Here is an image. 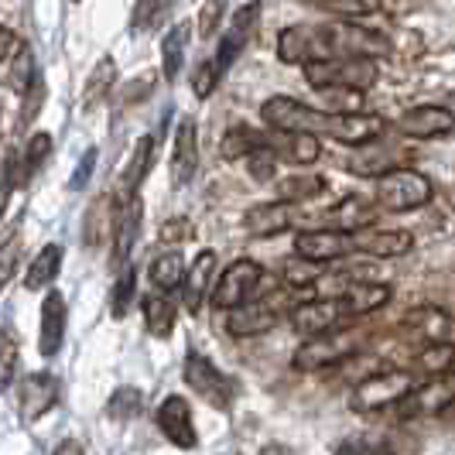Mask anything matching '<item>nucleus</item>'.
Returning a JSON list of instances; mask_svg holds the SVG:
<instances>
[{
	"label": "nucleus",
	"mask_w": 455,
	"mask_h": 455,
	"mask_svg": "<svg viewBox=\"0 0 455 455\" xmlns=\"http://www.w3.org/2000/svg\"><path fill=\"white\" fill-rule=\"evenodd\" d=\"M452 373H455V366H452Z\"/></svg>",
	"instance_id": "obj_57"
},
{
	"label": "nucleus",
	"mask_w": 455,
	"mask_h": 455,
	"mask_svg": "<svg viewBox=\"0 0 455 455\" xmlns=\"http://www.w3.org/2000/svg\"><path fill=\"white\" fill-rule=\"evenodd\" d=\"M281 322V308H277V295L271 298H251L236 308L227 312V332L229 336H264Z\"/></svg>",
	"instance_id": "obj_12"
},
{
	"label": "nucleus",
	"mask_w": 455,
	"mask_h": 455,
	"mask_svg": "<svg viewBox=\"0 0 455 455\" xmlns=\"http://www.w3.org/2000/svg\"><path fill=\"white\" fill-rule=\"evenodd\" d=\"M277 59L284 66H305L312 62V38H308V24H295L284 28L277 35Z\"/></svg>",
	"instance_id": "obj_31"
},
{
	"label": "nucleus",
	"mask_w": 455,
	"mask_h": 455,
	"mask_svg": "<svg viewBox=\"0 0 455 455\" xmlns=\"http://www.w3.org/2000/svg\"><path fill=\"white\" fill-rule=\"evenodd\" d=\"M148 277H151V284L158 288V291H175V288H182L185 281V257L179 251H168V253H158L155 260H151V271H148Z\"/></svg>",
	"instance_id": "obj_33"
},
{
	"label": "nucleus",
	"mask_w": 455,
	"mask_h": 455,
	"mask_svg": "<svg viewBox=\"0 0 455 455\" xmlns=\"http://www.w3.org/2000/svg\"><path fill=\"white\" fill-rule=\"evenodd\" d=\"M188 21L175 24L164 38H161V72H164V79H175L179 72H182V62H185V45H188Z\"/></svg>",
	"instance_id": "obj_35"
},
{
	"label": "nucleus",
	"mask_w": 455,
	"mask_h": 455,
	"mask_svg": "<svg viewBox=\"0 0 455 455\" xmlns=\"http://www.w3.org/2000/svg\"><path fill=\"white\" fill-rule=\"evenodd\" d=\"M196 229H192V223L188 220H182V216H175V220H168V223H161V240L164 243H182V240H188Z\"/></svg>",
	"instance_id": "obj_53"
},
{
	"label": "nucleus",
	"mask_w": 455,
	"mask_h": 455,
	"mask_svg": "<svg viewBox=\"0 0 455 455\" xmlns=\"http://www.w3.org/2000/svg\"><path fill=\"white\" fill-rule=\"evenodd\" d=\"M356 253L366 257H404L414 247V236L408 229H380V233H353Z\"/></svg>",
	"instance_id": "obj_24"
},
{
	"label": "nucleus",
	"mask_w": 455,
	"mask_h": 455,
	"mask_svg": "<svg viewBox=\"0 0 455 455\" xmlns=\"http://www.w3.org/2000/svg\"><path fill=\"white\" fill-rule=\"evenodd\" d=\"M366 342V329L360 325H339L332 332H322V336H312L305 339L295 349L291 356V366L298 373H319V370H329V366L346 363L349 356H356Z\"/></svg>",
	"instance_id": "obj_2"
},
{
	"label": "nucleus",
	"mask_w": 455,
	"mask_h": 455,
	"mask_svg": "<svg viewBox=\"0 0 455 455\" xmlns=\"http://www.w3.org/2000/svg\"><path fill=\"white\" fill-rule=\"evenodd\" d=\"M110 298H114V301H110V312H114L116 319H124L127 308L134 305V298H137V267H131V264L120 267L116 284H114V295Z\"/></svg>",
	"instance_id": "obj_39"
},
{
	"label": "nucleus",
	"mask_w": 455,
	"mask_h": 455,
	"mask_svg": "<svg viewBox=\"0 0 455 455\" xmlns=\"http://www.w3.org/2000/svg\"><path fill=\"white\" fill-rule=\"evenodd\" d=\"M158 428L161 435L172 442V445H179V449H196L199 445V435H196V421H192V408H188V401L179 397V394H172V397H164L158 404Z\"/></svg>",
	"instance_id": "obj_15"
},
{
	"label": "nucleus",
	"mask_w": 455,
	"mask_h": 455,
	"mask_svg": "<svg viewBox=\"0 0 455 455\" xmlns=\"http://www.w3.org/2000/svg\"><path fill=\"white\" fill-rule=\"evenodd\" d=\"M172 11V0H137L134 14H131V28L134 31H151L158 21Z\"/></svg>",
	"instance_id": "obj_42"
},
{
	"label": "nucleus",
	"mask_w": 455,
	"mask_h": 455,
	"mask_svg": "<svg viewBox=\"0 0 455 455\" xmlns=\"http://www.w3.org/2000/svg\"><path fill=\"white\" fill-rule=\"evenodd\" d=\"M397 134L418 137V140H435V137H445L455 131V114L449 107H438V103H425V107H411L408 114L397 116Z\"/></svg>",
	"instance_id": "obj_13"
},
{
	"label": "nucleus",
	"mask_w": 455,
	"mask_h": 455,
	"mask_svg": "<svg viewBox=\"0 0 455 455\" xmlns=\"http://www.w3.org/2000/svg\"><path fill=\"white\" fill-rule=\"evenodd\" d=\"M62 257H66V251H62L59 243H45L42 251L35 253V260L28 264L24 288H28V291H42V288H48V284H55L59 267H62Z\"/></svg>",
	"instance_id": "obj_28"
},
{
	"label": "nucleus",
	"mask_w": 455,
	"mask_h": 455,
	"mask_svg": "<svg viewBox=\"0 0 455 455\" xmlns=\"http://www.w3.org/2000/svg\"><path fill=\"white\" fill-rule=\"evenodd\" d=\"M21 251H24L21 229H14L7 240H0V291L14 281V274L21 267Z\"/></svg>",
	"instance_id": "obj_40"
},
{
	"label": "nucleus",
	"mask_w": 455,
	"mask_h": 455,
	"mask_svg": "<svg viewBox=\"0 0 455 455\" xmlns=\"http://www.w3.org/2000/svg\"><path fill=\"white\" fill-rule=\"evenodd\" d=\"M449 329H452V319L438 305H414L411 312H404V319H401V336H408L418 346L449 342Z\"/></svg>",
	"instance_id": "obj_14"
},
{
	"label": "nucleus",
	"mask_w": 455,
	"mask_h": 455,
	"mask_svg": "<svg viewBox=\"0 0 455 455\" xmlns=\"http://www.w3.org/2000/svg\"><path fill=\"white\" fill-rule=\"evenodd\" d=\"M260 281H264V267H260L257 260L240 257V260H233L227 271L220 274V281L212 284V305L229 312V308L251 301L253 291L260 288Z\"/></svg>",
	"instance_id": "obj_7"
},
{
	"label": "nucleus",
	"mask_w": 455,
	"mask_h": 455,
	"mask_svg": "<svg viewBox=\"0 0 455 455\" xmlns=\"http://www.w3.org/2000/svg\"><path fill=\"white\" fill-rule=\"evenodd\" d=\"M373 220H377V205L366 196H346V199H339L325 212L329 229H339V233H349V236L363 233L366 227H373Z\"/></svg>",
	"instance_id": "obj_20"
},
{
	"label": "nucleus",
	"mask_w": 455,
	"mask_h": 455,
	"mask_svg": "<svg viewBox=\"0 0 455 455\" xmlns=\"http://www.w3.org/2000/svg\"><path fill=\"white\" fill-rule=\"evenodd\" d=\"M92 168H96V148H90V151L83 155L79 168H76V172H72V179H68V188H83V185L90 182Z\"/></svg>",
	"instance_id": "obj_54"
},
{
	"label": "nucleus",
	"mask_w": 455,
	"mask_h": 455,
	"mask_svg": "<svg viewBox=\"0 0 455 455\" xmlns=\"http://www.w3.org/2000/svg\"><path fill=\"white\" fill-rule=\"evenodd\" d=\"M414 384H418V377L411 370H377L366 380L353 384L349 408L356 411V414H377V411L397 408L411 394Z\"/></svg>",
	"instance_id": "obj_4"
},
{
	"label": "nucleus",
	"mask_w": 455,
	"mask_h": 455,
	"mask_svg": "<svg viewBox=\"0 0 455 455\" xmlns=\"http://www.w3.org/2000/svg\"><path fill=\"white\" fill-rule=\"evenodd\" d=\"M336 455H394L390 452V445L384 438H373V435H353V438H346Z\"/></svg>",
	"instance_id": "obj_46"
},
{
	"label": "nucleus",
	"mask_w": 455,
	"mask_h": 455,
	"mask_svg": "<svg viewBox=\"0 0 455 455\" xmlns=\"http://www.w3.org/2000/svg\"><path fill=\"white\" fill-rule=\"evenodd\" d=\"M114 216H116V199L114 196H96L83 216V240L86 247H103L114 233Z\"/></svg>",
	"instance_id": "obj_25"
},
{
	"label": "nucleus",
	"mask_w": 455,
	"mask_h": 455,
	"mask_svg": "<svg viewBox=\"0 0 455 455\" xmlns=\"http://www.w3.org/2000/svg\"><path fill=\"white\" fill-rule=\"evenodd\" d=\"M267 144L277 161H291V164H312L322 155L319 137L312 134H267Z\"/></svg>",
	"instance_id": "obj_26"
},
{
	"label": "nucleus",
	"mask_w": 455,
	"mask_h": 455,
	"mask_svg": "<svg viewBox=\"0 0 455 455\" xmlns=\"http://www.w3.org/2000/svg\"><path fill=\"white\" fill-rule=\"evenodd\" d=\"M212 281H216V253L203 251L192 260V267H185V281H182V301L192 315L203 308V301L212 291Z\"/></svg>",
	"instance_id": "obj_23"
},
{
	"label": "nucleus",
	"mask_w": 455,
	"mask_h": 455,
	"mask_svg": "<svg viewBox=\"0 0 455 455\" xmlns=\"http://www.w3.org/2000/svg\"><path fill=\"white\" fill-rule=\"evenodd\" d=\"M151 161H155V137H140L134 144V151H131V161H127L124 175H120V196L124 199H134L137 196L140 182L151 172Z\"/></svg>",
	"instance_id": "obj_27"
},
{
	"label": "nucleus",
	"mask_w": 455,
	"mask_h": 455,
	"mask_svg": "<svg viewBox=\"0 0 455 455\" xmlns=\"http://www.w3.org/2000/svg\"><path fill=\"white\" fill-rule=\"evenodd\" d=\"M288 322L298 336L312 339V336H322V332H332L346 325V312H342L339 298H308V301H298L295 308L288 312Z\"/></svg>",
	"instance_id": "obj_9"
},
{
	"label": "nucleus",
	"mask_w": 455,
	"mask_h": 455,
	"mask_svg": "<svg viewBox=\"0 0 455 455\" xmlns=\"http://www.w3.org/2000/svg\"><path fill=\"white\" fill-rule=\"evenodd\" d=\"M390 295H394L390 284H380V281H353L346 288V295L339 298V305L342 312H346V319H360V315L380 312L390 301Z\"/></svg>",
	"instance_id": "obj_22"
},
{
	"label": "nucleus",
	"mask_w": 455,
	"mask_h": 455,
	"mask_svg": "<svg viewBox=\"0 0 455 455\" xmlns=\"http://www.w3.org/2000/svg\"><path fill=\"white\" fill-rule=\"evenodd\" d=\"M298 220V205L291 203H260L247 209V216H243V227L251 236H260V240H267V236H277V233H284V229H291Z\"/></svg>",
	"instance_id": "obj_17"
},
{
	"label": "nucleus",
	"mask_w": 455,
	"mask_h": 455,
	"mask_svg": "<svg viewBox=\"0 0 455 455\" xmlns=\"http://www.w3.org/2000/svg\"><path fill=\"white\" fill-rule=\"evenodd\" d=\"M223 14H227V0H205L203 11H199V35L203 38H212L216 35V28L223 21Z\"/></svg>",
	"instance_id": "obj_51"
},
{
	"label": "nucleus",
	"mask_w": 455,
	"mask_h": 455,
	"mask_svg": "<svg viewBox=\"0 0 455 455\" xmlns=\"http://www.w3.org/2000/svg\"><path fill=\"white\" fill-rule=\"evenodd\" d=\"M199 172V134H196V120L185 116L175 127V144H172V185L185 188Z\"/></svg>",
	"instance_id": "obj_16"
},
{
	"label": "nucleus",
	"mask_w": 455,
	"mask_h": 455,
	"mask_svg": "<svg viewBox=\"0 0 455 455\" xmlns=\"http://www.w3.org/2000/svg\"><path fill=\"white\" fill-rule=\"evenodd\" d=\"M14 373H18V342L0 332V390L14 384Z\"/></svg>",
	"instance_id": "obj_48"
},
{
	"label": "nucleus",
	"mask_w": 455,
	"mask_h": 455,
	"mask_svg": "<svg viewBox=\"0 0 455 455\" xmlns=\"http://www.w3.org/2000/svg\"><path fill=\"white\" fill-rule=\"evenodd\" d=\"M455 404V373H442V377H428V380H418L411 394L397 404L401 418H435L445 408Z\"/></svg>",
	"instance_id": "obj_8"
},
{
	"label": "nucleus",
	"mask_w": 455,
	"mask_h": 455,
	"mask_svg": "<svg viewBox=\"0 0 455 455\" xmlns=\"http://www.w3.org/2000/svg\"><path fill=\"white\" fill-rule=\"evenodd\" d=\"M380 79V68L373 59L363 55H346V59H312L305 62V83L312 90L322 86H346V90L366 92Z\"/></svg>",
	"instance_id": "obj_5"
},
{
	"label": "nucleus",
	"mask_w": 455,
	"mask_h": 455,
	"mask_svg": "<svg viewBox=\"0 0 455 455\" xmlns=\"http://www.w3.org/2000/svg\"><path fill=\"white\" fill-rule=\"evenodd\" d=\"M315 96L322 100L325 114H363V92L360 90H346V86H322L315 90Z\"/></svg>",
	"instance_id": "obj_36"
},
{
	"label": "nucleus",
	"mask_w": 455,
	"mask_h": 455,
	"mask_svg": "<svg viewBox=\"0 0 455 455\" xmlns=\"http://www.w3.org/2000/svg\"><path fill=\"white\" fill-rule=\"evenodd\" d=\"M59 401V380L52 373H28L21 380V418L24 421H38L42 414L55 408Z\"/></svg>",
	"instance_id": "obj_21"
},
{
	"label": "nucleus",
	"mask_w": 455,
	"mask_h": 455,
	"mask_svg": "<svg viewBox=\"0 0 455 455\" xmlns=\"http://www.w3.org/2000/svg\"><path fill=\"white\" fill-rule=\"evenodd\" d=\"M140 212H144V205H140L137 196L134 199H124V203L116 205L114 233H110L116 267H124V264L131 260V253H134V243H137V236H140Z\"/></svg>",
	"instance_id": "obj_19"
},
{
	"label": "nucleus",
	"mask_w": 455,
	"mask_h": 455,
	"mask_svg": "<svg viewBox=\"0 0 455 455\" xmlns=\"http://www.w3.org/2000/svg\"><path fill=\"white\" fill-rule=\"evenodd\" d=\"M14 188H18V155H7V158L0 161V220L7 212V203H11Z\"/></svg>",
	"instance_id": "obj_49"
},
{
	"label": "nucleus",
	"mask_w": 455,
	"mask_h": 455,
	"mask_svg": "<svg viewBox=\"0 0 455 455\" xmlns=\"http://www.w3.org/2000/svg\"><path fill=\"white\" fill-rule=\"evenodd\" d=\"M42 103H45V83L35 76V83L28 86V92H24V110H21V116H18V127H28L35 116L42 114Z\"/></svg>",
	"instance_id": "obj_50"
},
{
	"label": "nucleus",
	"mask_w": 455,
	"mask_h": 455,
	"mask_svg": "<svg viewBox=\"0 0 455 455\" xmlns=\"http://www.w3.org/2000/svg\"><path fill=\"white\" fill-rule=\"evenodd\" d=\"M455 366V346L452 342H432V346H421V353H418V360H414V377L421 373L425 380L428 377H442V373H449Z\"/></svg>",
	"instance_id": "obj_34"
},
{
	"label": "nucleus",
	"mask_w": 455,
	"mask_h": 455,
	"mask_svg": "<svg viewBox=\"0 0 455 455\" xmlns=\"http://www.w3.org/2000/svg\"><path fill=\"white\" fill-rule=\"evenodd\" d=\"M185 384L203 397L205 404H212L216 411H229L233 397H236V387L220 366L212 363L203 353H188L185 356V370H182Z\"/></svg>",
	"instance_id": "obj_6"
},
{
	"label": "nucleus",
	"mask_w": 455,
	"mask_h": 455,
	"mask_svg": "<svg viewBox=\"0 0 455 455\" xmlns=\"http://www.w3.org/2000/svg\"><path fill=\"white\" fill-rule=\"evenodd\" d=\"M11 90L28 92V86L35 83V59H31V48H18L14 52V66H11Z\"/></svg>",
	"instance_id": "obj_47"
},
{
	"label": "nucleus",
	"mask_w": 455,
	"mask_h": 455,
	"mask_svg": "<svg viewBox=\"0 0 455 455\" xmlns=\"http://www.w3.org/2000/svg\"><path fill=\"white\" fill-rule=\"evenodd\" d=\"M66 322H68V308L62 291H48L45 301H42V325H38V353L42 356H55L62 349V339H66Z\"/></svg>",
	"instance_id": "obj_18"
},
{
	"label": "nucleus",
	"mask_w": 455,
	"mask_h": 455,
	"mask_svg": "<svg viewBox=\"0 0 455 455\" xmlns=\"http://www.w3.org/2000/svg\"><path fill=\"white\" fill-rule=\"evenodd\" d=\"M55 455H86V449H83V442H76V438H66V442L55 449Z\"/></svg>",
	"instance_id": "obj_56"
},
{
	"label": "nucleus",
	"mask_w": 455,
	"mask_h": 455,
	"mask_svg": "<svg viewBox=\"0 0 455 455\" xmlns=\"http://www.w3.org/2000/svg\"><path fill=\"white\" fill-rule=\"evenodd\" d=\"M247 172H251V179H257V182H271L274 175H277V155L271 151V144H267V134H264V144L257 148V151H251L247 155Z\"/></svg>",
	"instance_id": "obj_43"
},
{
	"label": "nucleus",
	"mask_w": 455,
	"mask_h": 455,
	"mask_svg": "<svg viewBox=\"0 0 455 455\" xmlns=\"http://www.w3.org/2000/svg\"><path fill=\"white\" fill-rule=\"evenodd\" d=\"M220 79H223V76L216 72L212 59H209V62H203V66L192 72V92H196L199 100H209V96H212V90L220 86Z\"/></svg>",
	"instance_id": "obj_52"
},
{
	"label": "nucleus",
	"mask_w": 455,
	"mask_h": 455,
	"mask_svg": "<svg viewBox=\"0 0 455 455\" xmlns=\"http://www.w3.org/2000/svg\"><path fill=\"white\" fill-rule=\"evenodd\" d=\"M325 182L315 179V175H288V179H281L277 182V196H281V203H305V199H312V196H319Z\"/></svg>",
	"instance_id": "obj_38"
},
{
	"label": "nucleus",
	"mask_w": 455,
	"mask_h": 455,
	"mask_svg": "<svg viewBox=\"0 0 455 455\" xmlns=\"http://www.w3.org/2000/svg\"><path fill=\"white\" fill-rule=\"evenodd\" d=\"M312 4H319L339 18H370L380 11V0H312Z\"/></svg>",
	"instance_id": "obj_45"
},
{
	"label": "nucleus",
	"mask_w": 455,
	"mask_h": 455,
	"mask_svg": "<svg viewBox=\"0 0 455 455\" xmlns=\"http://www.w3.org/2000/svg\"><path fill=\"white\" fill-rule=\"evenodd\" d=\"M349 253H356V243L349 233H339V229H305L295 236V257L312 260V264H332Z\"/></svg>",
	"instance_id": "obj_11"
},
{
	"label": "nucleus",
	"mask_w": 455,
	"mask_h": 455,
	"mask_svg": "<svg viewBox=\"0 0 455 455\" xmlns=\"http://www.w3.org/2000/svg\"><path fill=\"white\" fill-rule=\"evenodd\" d=\"M339 116L325 114L319 107H308L291 96H271L260 107V120L271 127L274 134H312V137H332L339 134Z\"/></svg>",
	"instance_id": "obj_1"
},
{
	"label": "nucleus",
	"mask_w": 455,
	"mask_h": 455,
	"mask_svg": "<svg viewBox=\"0 0 455 455\" xmlns=\"http://www.w3.org/2000/svg\"><path fill=\"white\" fill-rule=\"evenodd\" d=\"M322 274V264H312V260H288L284 267H281V281H284V288H291V291H308L312 288V281Z\"/></svg>",
	"instance_id": "obj_41"
},
{
	"label": "nucleus",
	"mask_w": 455,
	"mask_h": 455,
	"mask_svg": "<svg viewBox=\"0 0 455 455\" xmlns=\"http://www.w3.org/2000/svg\"><path fill=\"white\" fill-rule=\"evenodd\" d=\"M260 0H251V4H243V7H236L233 11V18H229V28L227 35L220 38V52H216V59H212V66L220 76H227V68L240 59V52L247 48V42L253 38V31H257V21H260Z\"/></svg>",
	"instance_id": "obj_10"
},
{
	"label": "nucleus",
	"mask_w": 455,
	"mask_h": 455,
	"mask_svg": "<svg viewBox=\"0 0 455 455\" xmlns=\"http://www.w3.org/2000/svg\"><path fill=\"white\" fill-rule=\"evenodd\" d=\"M435 196L432 182L414 168H390L380 179H373V205L387 212H411L428 205Z\"/></svg>",
	"instance_id": "obj_3"
},
{
	"label": "nucleus",
	"mask_w": 455,
	"mask_h": 455,
	"mask_svg": "<svg viewBox=\"0 0 455 455\" xmlns=\"http://www.w3.org/2000/svg\"><path fill=\"white\" fill-rule=\"evenodd\" d=\"M140 404H144V394L137 387H120L114 390V397L107 401V414L116 418V421H127V418H137L140 414Z\"/></svg>",
	"instance_id": "obj_44"
},
{
	"label": "nucleus",
	"mask_w": 455,
	"mask_h": 455,
	"mask_svg": "<svg viewBox=\"0 0 455 455\" xmlns=\"http://www.w3.org/2000/svg\"><path fill=\"white\" fill-rule=\"evenodd\" d=\"M18 48H21L18 35H14L11 28H4V24H0V62H7V59L18 52Z\"/></svg>",
	"instance_id": "obj_55"
},
{
	"label": "nucleus",
	"mask_w": 455,
	"mask_h": 455,
	"mask_svg": "<svg viewBox=\"0 0 455 455\" xmlns=\"http://www.w3.org/2000/svg\"><path fill=\"white\" fill-rule=\"evenodd\" d=\"M260 144H264V134H260V131L233 127V131H227L223 144H220V155H223L227 161H240V158H247L251 151H257Z\"/></svg>",
	"instance_id": "obj_37"
},
{
	"label": "nucleus",
	"mask_w": 455,
	"mask_h": 455,
	"mask_svg": "<svg viewBox=\"0 0 455 455\" xmlns=\"http://www.w3.org/2000/svg\"><path fill=\"white\" fill-rule=\"evenodd\" d=\"M114 83H116V62L110 55H103V59L92 66L90 79H86V86H83V107H86V110L100 107V103L110 96Z\"/></svg>",
	"instance_id": "obj_32"
},
{
	"label": "nucleus",
	"mask_w": 455,
	"mask_h": 455,
	"mask_svg": "<svg viewBox=\"0 0 455 455\" xmlns=\"http://www.w3.org/2000/svg\"><path fill=\"white\" fill-rule=\"evenodd\" d=\"M52 155V134L45 131H35V134L28 137V144H24V151L18 155V188L31 182L38 172H42V164L45 158Z\"/></svg>",
	"instance_id": "obj_29"
},
{
	"label": "nucleus",
	"mask_w": 455,
	"mask_h": 455,
	"mask_svg": "<svg viewBox=\"0 0 455 455\" xmlns=\"http://www.w3.org/2000/svg\"><path fill=\"white\" fill-rule=\"evenodd\" d=\"M140 312H144V325H148V332L151 336H172V329H175V319H179V312H175V301L164 295H148L140 298Z\"/></svg>",
	"instance_id": "obj_30"
}]
</instances>
